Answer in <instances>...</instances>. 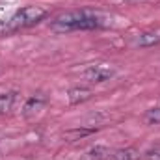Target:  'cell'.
Wrapping results in <instances>:
<instances>
[{
	"label": "cell",
	"instance_id": "cell-3",
	"mask_svg": "<svg viewBox=\"0 0 160 160\" xmlns=\"http://www.w3.org/2000/svg\"><path fill=\"white\" fill-rule=\"evenodd\" d=\"M116 75V67L110 63H93L84 71V78L91 84H102L106 80H110Z\"/></svg>",
	"mask_w": 160,
	"mask_h": 160
},
{
	"label": "cell",
	"instance_id": "cell-2",
	"mask_svg": "<svg viewBox=\"0 0 160 160\" xmlns=\"http://www.w3.org/2000/svg\"><path fill=\"white\" fill-rule=\"evenodd\" d=\"M47 17V9L41 6H24L19 11H15L4 24L6 32H15V30H22V28H30L34 24H38Z\"/></svg>",
	"mask_w": 160,
	"mask_h": 160
},
{
	"label": "cell",
	"instance_id": "cell-10",
	"mask_svg": "<svg viewBox=\"0 0 160 160\" xmlns=\"http://www.w3.org/2000/svg\"><path fill=\"white\" fill-rule=\"evenodd\" d=\"M143 121L147 125H160V106H155V108L147 110L145 116H143Z\"/></svg>",
	"mask_w": 160,
	"mask_h": 160
},
{
	"label": "cell",
	"instance_id": "cell-6",
	"mask_svg": "<svg viewBox=\"0 0 160 160\" xmlns=\"http://www.w3.org/2000/svg\"><path fill=\"white\" fill-rule=\"evenodd\" d=\"M91 95H93L91 89H88V88H84V86H75V88H71V89L67 91V101H69L71 104H80V102L89 101Z\"/></svg>",
	"mask_w": 160,
	"mask_h": 160
},
{
	"label": "cell",
	"instance_id": "cell-4",
	"mask_svg": "<svg viewBox=\"0 0 160 160\" xmlns=\"http://www.w3.org/2000/svg\"><path fill=\"white\" fill-rule=\"evenodd\" d=\"M47 104V97L45 95H32L26 102H24V106H22V116L24 118H34L36 114H39L41 110H43V106Z\"/></svg>",
	"mask_w": 160,
	"mask_h": 160
},
{
	"label": "cell",
	"instance_id": "cell-9",
	"mask_svg": "<svg viewBox=\"0 0 160 160\" xmlns=\"http://www.w3.org/2000/svg\"><path fill=\"white\" fill-rule=\"evenodd\" d=\"M108 155H110V151H108L106 147L97 145V147L88 149V151L80 157V160H106L108 158Z\"/></svg>",
	"mask_w": 160,
	"mask_h": 160
},
{
	"label": "cell",
	"instance_id": "cell-5",
	"mask_svg": "<svg viewBox=\"0 0 160 160\" xmlns=\"http://www.w3.org/2000/svg\"><path fill=\"white\" fill-rule=\"evenodd\" d=\"M155 45H160V32L158 30L142 32V34H138L136 39H134V47L147 48V47H155Z\"/></svg>",
	"mask_w": 160,
	"mask_h": 160
},
{
	"label": "cell",
	"instance_id": "cell-7",
	"mask_svg": "<svg viewBox=\"0 0 160 160\" xmlns=\"http://www.w3.org/2000/svg\"><path fill=\"white\" fill-rule=\"evenodd\" d=\"M17 102V91H4L0 93V116L9 114L15 108Z\"/></svg>",
	"mask_w": 160,
	"mask_h": 160
},
{
	"label": "cell",
	"instance_id": "cell-8",
	"mask_svg": "<svg viewBox=\"0 0 160 160\" xmlns=\"http://www.w3.org/2000/svg\"><path fill=\"white\" fill-rule=\"evenodd\" d=\"M138 158H140V153L134 147H123V149H118V151L108 155V160H138Z\"/></svg>",
	"mask_w": 160,
	"mask_h": 160
},
{
	"label": "cell",
	"instance_id": "cell-1",
	"mask_svg": "<svg viewBox=\"0 0 160 160\" xmlns=\"http://www.w3.org/2000/svg\"><path fill=\"white\" fill-rule=\"evenodd\" d=\"M106 17L95 11H67L58 15L52 22H50V30L56 34H69V32H78V30H99L104 28Z\"/></svg>",
	"mask_w": 160,
	"mask_h": 160
}]
</instances>
